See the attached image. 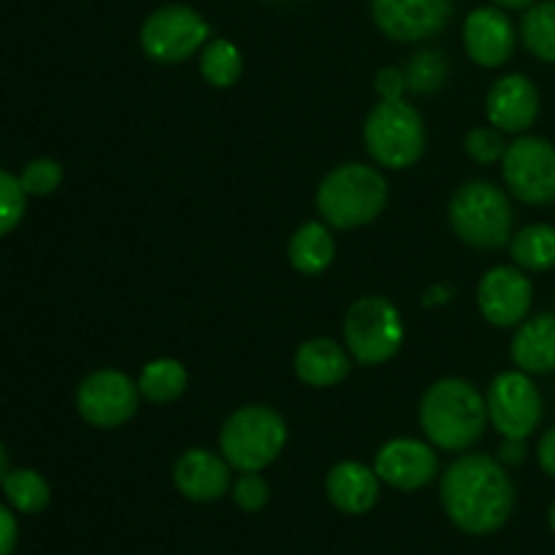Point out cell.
<instances>
[{
	"label": "cell",
	"instance_id": "6da1fadb",
	"mask_svg": "<svg viewBox=\"0 0 555 555\" xmlns=\"http://www.w3.org/2000/svg\"><path fill=\"white\" fill-rule=\"evenodd\" d=\"M439 496L455 529L469 537H488L513 518L518 493L502 461L475 453L461 455L448 466Z\"/></svg>",
	"mask_w": 555,
	"mask_h": 555
},
{
	"label": "cell",
	"instance_id": "7a4b0ae2",
	"mask_svg": "<svg viewBox=\"0 0 555 555\" xmlns=\"http://www.w3.org/2000/svg\"><path fill=\"white\" fill-rule=\"evenodd\" d=\"M488 423L486 399L466 379H439L421 401V426L434 448L464 453L482 437Z\"/></svg>",
	"mask_w": 555,
	"mask_h": 555
},
{
	"label": "cell",
	"instance_id": "3957f363",
	"mask_svg": "<svg viewBox=\"0 0 555 555\" xmlns=\"http://www.w3.org/2000/svg\"><path fill=\"white\" fill-rule=\"evenodd\" d=\"M318 211L339 231L369 225L388 204V182L383 173L363 163H345L325 173L318 188Z\"/></svg>",
	"mask_w": 555,
	"mask_h": 555
},
{
	"label": "cell",
	"instance_id": "277c9868",
	"mask_svg": "<svg viewBox=\"0 0 555 555\" xmlns=\"http://www.w3.org/2000/svg\"><path fill=\"white\" fill-rule=\"evenodd\" d=\"M450 225L469 247L499 249L513 238V206L496 184L475 179L455 190Z\"/></svg>",
	"mask_w": 555,
	"mask_h": 555
},
{
	"label": "cell",
	"instance_id": "5b68a950",
	"mask_svg": "<svg viewBox=\"0 0 555 555\" xmlns=\"http://www.w3.org/2000/svg\"><path fill=\"white\" fill-rule=\"evenodd\" d=\"M287 426L280 412L249 404L233 412L220 431L222 459L236 472H260L280 459Z\"/></svg>",
	"mask_w": 555,
	"mask_h": 555
},
{
	"label": "cell",
	"instance_id": "8992f818",
	"mask_svg": "<svg viewBox=\"0 0 555 555\" xmlns=\"http://www.w3.org/2000/svg\"><path fill=\"white\" fill-rule=\"evenodd\" d=\"M366 150L383 168H410L426 150V125L421 112L401 101H379L363 125Z\"/></svg>",
	"mask_w": 555,
	"mask_h": 555
},
{
	"label": "cell",
	"instance_id": "52a82bcc",
	"mask_svg": "<svg viewBox=\"0 0 555 555\" xmlns=\"http://www.w3.org/2000/svg\"><path fill=\"white\" fill-rule=\"evenodd\" d=\"M347 352L363 366L388 363L404 345V323L388 298H358L345 318Z\"/></svg>",
	"mask_w": 555,
	"mask_h": 555
},
{
	"label": "cell",
	"instance_id": "ba28073f",
	"mask_svg": "<svg viewBox=\"0 0 555 555\" xmlns=\"http://www.w3.org/2000/svg\"><path fill=\"white\" fill-rule=\"evenodd\" d=\"M209 36V22L198 11L184 3H171L146 16L139 41L146 57L160 65H173L193 57L201 47H206Z\"/></svg>",
	"mask_w": 555,
	"mask_h": 555
},
{
	"label": "cell",
	"instance_id": "9c48e42d",
	"mask_svg": "<svg viewBox=\"0 0 555 555\" xmlns=\"http://www.w3.org/2000/svg\"><path fill=\"white\" fill-rule=\"evenodd\" d=\"M509 193L531 206L555 204V146L540 135H520L502 157Z\"/></svg>",
	"mask_w": 555,
	"mask_h": 555
},
{
	"label": "cell",
	"instance_id": "30bf717a",
	"mask_svg": "<svg viewBox=\"0 0 555 555\" xmlns=\"http://www.w3.org/2000/svg\"><path fill=\"white\" fill-rule=\"evenodd\" d=\"M488 421L504 439H529L542 423V393L526 372H502L488 388Z\"/></svg>",
	"mask_w": 555,
	"mask_h": 555
},
{
	"label": "cell",
	"instance_id": "8fae6325",
	"mask_svg": "<svg viewBox=\"0 0 555 555\" xmlns=\"http://www.w3.org/2000/svg\"><path fill=\"white\" fill-rule=\"evenodd\" d=\"M139 396V383H133L128 374L103 369L81 379L76 390V410L90 426L117 428L135 415Z\"/></svg>",
	"mask_w": 555,
	"mask_h": 555
},
{
	"label": "cell",
	"instance_id": "7c38bea8",
	"mask_svg": "<svg viewBox=\"0 0 555 555\" xmlns=\"http://www.w3.org/2000/svg\"><path fill=\"white\" fill-rule=\"evenodd\" d=\"M372 16L393 41H423L450 25L453 0H372Z\"/></svg>",
	"mask_w": 555,
	"mask_h": 555
},
{
	"label": "cell",
	"instance_id": "4fadbf2b",
	"mask_svg": "<svg viewBox=\"0 0 555 555\" xmlns=\"http://www.w3.org/2000/svg\"><path fill=\"white\" fill-rule=\"evenodd\" d=\"M531 301H534V287L518 266H496L482 276L477 287L482 318L499 328H513L524 323Z\"/></svg>",
	"mask_w": 555,
	"mask_h": 555
},
{
	"label": "cell",
	"instance_id": "5bb4252c",
	"mask_svg": "<svg viewBox=\"0 0 555 555\" xmlns=\"http://www.w3.org/2000/svg\"><path fill=\"white\" fill-rule=\"evenodd\" d=\"M437 455L421 439H390L374 459V472L396 491H421L437 477Z\"/></svg>",
	"mask_w": 555,
	"mask_h": 555
},
{
	"label": "cell",
	"instance_id": "9a60e30c",
	"mask_svg": "<svg viewBox=\"0 0 555 555\" xmlns=\"http://www.w3.org/2000/svg\"><path fill=\"white\" fill-rule=\"evenodd\" d=\"M515 43H518V30L499 5H482L466 16V54L482 68H499V65L507 63L515 52Z\"/></svg>",
	"mask_w": 555,
	"mask_h": 555
},
{
	"label": "cell",
	"instance_id": "2e32d148",
	"mask_svg": "<svg viewBox=\"0 0 555 555\" xmlns=\"http://www.w3.org/2000/svg\"><path fill=\"white\" fill-rule=\"evenodd\" d=\"M173 486L188 502H217L231 493V464L206 448H190L173 464Z\"/></svg>",
	"mask_w": 555,
	"mask_h": 555
},
{
	"label": "cell",
	"instance_id": "e0dca14e",
	"mask_svg": "<svg viewBox=\"0 0 555 555\" xmlns=\"http://www.w3.org/2000/svg\"><path fill=\"white\" fill-rule=\"evenodd\" d=\"M486 112L493 128L504 130V133L529 130L534 125L537 114H540V90L524 74L502 76L488 90Z\"/></svg>",
	"mask_w": 555,
	"mask_h": 555
},
{
	"label": "cell",
	"instance_id": "ac0fdd59",
	"mask_svg": "<svg viewBox=\"0 0 555 555\" xmlns=\"http://www.w3.org/2000/svg\"><path fill=\"white\" fill-rule=\"evenodd\" d=\"M379 477L361 461H341L325 477L328 502L345 515L372 513L379 499Z\"/></svg>",
	"mask_w": 555,
	"mask_h": 555
},
{
	"label": "cell",
	"instance_id": "d6986e66",
	"mask_svg": "<svg viewBox=\"0 0 555 555\" xmlns=\"http://www.w3.org/2000/svg\"><path fill=\"white\" fill-rule=\"evenodd\" d=\"M350 352L334 339H309L296 350V374L309 388H334L350 374Z\"/></svg>",
	"mask_w": 555,
	"mask_h": 555
},
{
	"label": "cell",
	"instance_id": "ffe728a7",
	"mask_svg": "<svg viewBox=\"0 0 555 555\" xmlns=\"http://www.w3.org/2000/svg\"><path fill=\"white\" fill-rule=\"evenodd\" d=\"M509 356L526 374L555 372V314H534L518 325Z\"/></svg>",
	"mask_w": 555,
	"mask_h": 555
},
{
	"label": "cell",
	"instance_id": "44dd1931",
	"mask_svg": "<svg viewBox=\"0 0 555 555\" xmlns=\"http://www.w3.org/2000/svg\"><path fill=\"white\" fill-rule=\"evenodd\" d=\"M336 244L334 236H331L328 228L323 222H304L301 228H296V233L291 236V244H287V258H291V266L298 271V274L318 276L334 263Z\"/></svg>",
	"mask_w": 555,
	"mask_h": 555
},
{
	"label": "cell",
	"instance_id": "7402d4cb",
	"mask_svg": "<svg viewBox=\"0 0 555 555\" xmlns=\"http://www.w3.org/2000/svg\"><path fill=\"white\" fill-rule=\"evenodd\" d=\"M509 255L524 271L555 269V228L547 222L524 228L509 238Z\"/></svg>",
	"mask_w": 555,
	"mask_h": 555
},
{
	"label": "cell",
	"instance_id": "603a6c76",
	"mask_svg": "<svg viewBox=\"0 0 555 555\" xmlns=\"http://www.w3.org/2000/svg\"><path fill=\"white\" fill-rule=\"evenodd\" d=\"M188 388V369L173 358H157L150 361L141 372L139 390L152 404H171Z\"/></svg>",
	"mask_w": 555,
	"mask_h": 555
},
{
	"label": "cell",
	"instance_id": "cb8c5ba5",
	"mask_svg": "<svg viewBox=\"0 0 555 555\" xmlns=\"http://www.w3.org/2000/svg\"><path fill=\"white\" fill-rule=\"evenodd\" d=\"M526 49L542 63H555V0H542L526 9L520 20Z\"/></svg>",
	"mask_w": 555,
	"mask_h": 555
},
{
	"label": "cell",
	"instance_id": "d4e9b609",
	"mask_svg": "<svg viewBox=\"0 0 555 555\" xmlns=\"http://www.w3.org/2000/svg\"><path fill=\"white\" fill-rule=\"evenodd\" d=\"M242 68L244 60L236 43L228 41V38H209L206 41L204 52H201V76L211 87H220V90L233 87L242 76Z\"/></svg>",
	"mask_w": 555,
	"mask_h": 555
},
{
	"label": "cell",
	"instance_id": "484cf974",
	"mask_svg": "<svg viewBox=\"0 0 555 555\" xmlns=\"http://www.w3.org/2000/svg\"><path fill=\"white\" fill-rule=\"evenodd\" d=\"M0 486H3L5 499H9V504L16 509V513L38 515L49 507V502H52L49 482L33 469L9 472Z\"/></svg>",
	"mask_w": 555,
	"mask_h": 555
},
{
	"label": "cell",
	"instance_id": "4316f807",
	"mask_svg": "<svg viewBox=\"0 0 555 555\" xmlns=\"http://www.w3.org/2000/svg\"><path fill=\"white\" fill-rule=\"evenodd\" d=\"M450 74V63L439 49H423V52L412 54L406 63V90L415 95H434L444 87Z\"/></svg>",
	"mask_w": 555,
	"mask_h": 555
},
{
	"label": "cell",
	"instance_id": "83f0119b",
	"mask_svg": "<svg viewBox=\"0 0 555 555\" xmlns=\"http://www.w3.org/2000/svg\"><path fill=\"white\" fill-rule=\"evenodd\" d=\"M25 188H22L20 177L9 171H0V236L14 231L20 225L22 215H25Z\"/></svg>",
	"mask_w": 555,
	"mask_h": 555
},
{
	"label": "cell",
	"instance_id": "f1b7e54d",
	"mask_svg": "<svg viewBox=\"0 0 555 555\" xmlns=\"http://www.w3.org/2000/svg\"><path fill=\"white\" fill-rule=\"evenodd\" d=\"M20 182L27 195H52L63 182V166L52 157H38V160L27 163Z\"/></svg>",
	"mask_w": 555,
	"mask_h": 555
},
{
	"label": "cell",
	"instance_id": "f546056e",
	"mask_svg": "<svg viewBox=\"0 0 555 555\" xmlns=\"http://www.w3.org/2000/svg\"><path fill=\"white\" fill-rule=\"evenodd\" d=\"M233 504L244 513H260V509L269 504V482L258 475V472H242L236 477V482L231 486Z\"/></svg>",
	"mask_w": 555,
	"mask_h": 555
},
{
	"label": "cell",
	"instance_id": "4dcf8cb0",
	"mask_svg": "<svg viewBox=\"0 0 555 555\" xmlns=\"http://www.w3.org/2000/svg\"><path fill=\"white\" fill-rule=\"evenodd\" d=\"M504 152H507V144H504L499 128H475L466 135V155L475 163L491 166V163L502 160Z\"/></svg>",
	"mask_w": 555,
	"mask_h": 555
},
{
	"label": "cell",
	"instance_id": "1f68e13d",
	"mask_svg": "<svg viewBox=\"0 0 555 555\" xmlns=\"http://www.w3.org/2000/svg\"><path fill=\"white\" fill-rule=\"evenodd\" d=\"M374 90L383 101H401L406 90V76L401 68H383L374 76Z\"/></svg>",
	"mask_w": 555,
	"mask_h": 555
},
{
	"label": "cell",
	"instance_id": "d6a6232c",
	"mask_svg": "<svg viewBox=\"0 0 555 555\" xmlns=\"http://www.w3.org/2000/svg\"><path fill=\"white\" fill-rule=\"evenodd\" d=\"M16 542H20V526H16L14 513L0 504V555H14Z\"/></svg>",
	"mask_w": 555,
	"mask_h": 555
},
{
	"label": "cell",
	"instance_id": "836d02e7",
	"mask_svg": "<svg viewBox=\"0 0 555 555\" xmlns=\"http://www.w3.org/2000/svg\"><path fill=\"white\" fill-rule=\"evenodd\" d=\"M537 455H540L542 472L551 475L555 480V426L547 428L545 437L540 439V450H537Z\"/></svg>",
	"mask_w": 555,
	"mask_h": 555
},
{
	"label": "cell",
	"instance_id": "e575fe53",
	"mask_svg": "<svg viewBox=\"0 0 555 555\" xmlns=\"http://www.w3.org/2000/svg\"><path fill=\"white\" fill-rule=\"evenodd\" d=\"M526 459V439H507V442L502 444V450H499V461H502L504 466H518L524 464Z\"/></svg>",
	"mask_w": 555,
	"mask_h": 555
},
{
	"label": "cell",
	"instance_id": "d590c367",
	"mask_svg": "<svg viewBox=\"0 0 555 555\" xmlns=\"http://www.w3.org/2000/svg\"><path fill=\"white\" fill-rule=\"evenodd\" d=\"M493 5L504 11H526L529 5H534V0H493Z\"/></svg>",
	"mask_w": 555,
	"mask_h": 555
},
{
	"label": "cell",
	"instance_id": "8d00e7d4",
	"mask_svg": "<svg viewBox=\"0 0 555 555\" xmlns=\"http://www.w3.org/2000/svg\"><path fill=\"white\" fill-rule=\"evenodd\" d=\"M448 298H453V291H439V287H434V291L426 293V307L428 304H442Z\"/></svg>",
	"mask_w": 555,
	"mask_h": 555
},
{
	"label": "cell",
	"instance_id": "74e56055",
	"mask_svg": "<svg viewBox=\"0 0 555 555\" xmlns=\"http://www.w3.org/2000/svg\"><path fill=\"white\" fill-rule=\"evenodd\" d=\"M5 475H9V453H5V448L0 444V482H3Z\"/></svg>",
	"mask_w": 555,
	"mask_h": 555
},
{
	"label": "cell",
	"instance_id": "f35d334b",
	"mask_svg": "<svg viewBox=\"0 0 555 555\" xmlns=\"http://www.w3.org/2000/svg\"><path fill=\"white\" fill-rule=\"evenodd\" d=\"M547 524H551L553 534H555V502L551 504V513H547Z\"/></svg>",
	"mask_w": 555,
	"mask_h": 555
},
{
	"label": "cell",
	"instance_id": "ab89813d",
	"mask_svg": "<svg viewBox=\"0 0 555 555\" xmlns=\"http://www.w3.org/2000/svg\"><path fill=\"white\" fill-rule=\"evenodd\" d=\"M274 3H291V0H274Z\"/></svg>",
	"mask_w": 555,
	"mask_h": 555
}]
</instances>
